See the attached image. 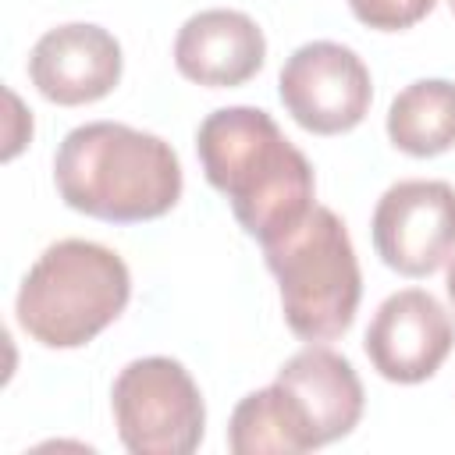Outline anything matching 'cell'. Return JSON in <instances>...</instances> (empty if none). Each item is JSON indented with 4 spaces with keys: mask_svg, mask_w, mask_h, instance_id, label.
I'll list each match as a JSON object with an SVG mask.
<instances>
[{
    "mask_svg": "<svg viewBox=\"0 0 455 455\" xmlns=\"http://www.w3.org/2000/svg\"><path fill=\"white\" fill-rule=\"evenodd\" d=\"M277 92L291 121L313 135L352 132L373 100L370 68L352 46L316 39L302 43L277 75Z\"/></svg>",
    "mask_w": 455,
    "mask_h": 455,
    "instance_id": "cell-7",
    "label": "cell"
},
{
    "mask_svg": "<svg viewBox=\"0 0 455 455\" xmlns=\"http://www.w3.org/2000/svg\"><path fill=\"white\" fill-rule=\"evenodd\" d=\"M60 199L96 220L139 224L181 199V164L171 142L121 121H89L64 135L53 156Z\"/></svg>",
    "mask_w": 455,
    "mask_h": 455,
    "instance_id": "cell-2",
    "label": "cell"
},
{
    "mask_svg": "<svg viewBox=\"0 0 455 455\" xmlns=\"http://www.w3.org/2000/svg\"><path fill=\"white\" fill-rule=\"evenodd\" d=\"M437 0H348L352 14L377 32H402L423 21Z\"/></svg>",
    "mask_w": 455,
    "mask_h": 455,
    "instance_id": "cell-13",
    "label": "cell"
},
{
    "mask_svg": "<svg viewBox=\"0 0 455 455\" xmlns=\"http://www.w3.org/2000/svg\"><path fill=\"white\" fill-rule=\"evenodd\" d=\"M448 4H451V14H455V0H448Z\"/></svg>",
    "mask_w": 455,
    "mask_h": 455,
    "instance_id": "cell-15",
    "label": "cell"
},
{
    "mask_svg": "<svg viewBox=\"0 0 455 455\" xmlns=\"http://www.w3.org/2000/svg\"><path fill=\"white\" fill-rule=\"evenodd\" d=\"M121 43L89 21H68L39 36L28 53V78L57 107L96 103L121 82Z\"/></svg>",
    "mask_w": 455,
    "mask_h": 455,
    "instance_id": "cell-10",
    "label": "cell"
},
{
    "mask_svg": "<svg viewBox=\"0 0 455 455\" xmlns=\"http://www.w3.org/2000/svg\"><path fill=\"white\" fill-rule=\"evenodd\" d=\"M267 267L281 288V309L302 341L341 338L359 309L363 274L345 220L313 206L291 231L263 245Z\"/></svg>",
    "mask_w": 455,
    "mask_h": 455,
    "instance_id": "cell-5",
    "label": "cell"
},
{
    "mask_svg": "<svg viewBox=\"0 0 455 455\" xmlns=\"http://www.w3.org/2000/svg\"><path fill=\"white\" fill-rule=\"evenodd\" d=\"M455 345V323L448 309L423 288H402L387 295L363 338L373 370L391 384H419L441 370Z\"/></svg>",
    "mask_w": 455,
    "mask_h": 455,
    "instance_id": "cell-9",
    "label": "cell"
},
{
    "mask_svg": "<svg viewBox=\"0 0 455 455\" xmlns=\"http://www.w3.org/2000/svg\"><path fill=\"white\" fill-rule=\"evenodd\" d=\"M444 288H448V299H451V306H455V256H451V263H448V274H444Z\"/></svg>",
    "mask_w": 455,
    "mask_h": 455,
    "instance_id": "cell-14",
    "label": "cell"
},
{
    "mask_svg": "<svg viewBox=\"0 0 455 455\" xmlns=\"http://www.w3.org/2000/svg\"><path fill=\"white\" fill-rule=\"evenodd\" d=\"M128 299L132 274L114 249L64 238L28 267L14 313L32 341L46 348H82L124 313Z\"/></svg>",
    "mask_w": 455,
    "mask_h": 455,
    "instance_id": "cell-4",
    "label": "cell"
},
{
    "mask_svg": "<svg viewBox=\"0 0 455 455\" xmlns=\"http://www.w3.org/2000/svg\"><path fill=\"white\" fill-rule=\"evenodd\" d=\"M377 256L402 277H427L455 252V188L437 178L395 181L373 210Z\"/></svg>",
    "mask_w": 455,
    "mask_h": 455,
    "instance_id": "cell-8",
    "label": "cell"
},
{
    "mask_svg": "<svg viewBox=\"0 0 455 455\" xmlns=\"http://www.w3.org/2000/svg\"><path fill=\"white\" fill-rule=\"evenodd\" d=\"M110 409L132 455H188L206 430V405L192 373L167 355L132 359L110 387Z\"/></svg>",
    "mask_w": 455,
    "mask_h": 455,
    "instance_id": "cell-6",
    "label": "cell"
},
{
    "mask_svg": "<svg viewBox=\"0 0 455 455\" xmlns=\"http://www.w3.org/2000/svg\"><path fill=\"white\" fill-rule=\"evenodd\" d=\"M363 384L345 355L327 345H306L274 377L245 395L228 423L235 455H302L348 437L363 419Z\"/></svg>",
    "mask_w": 455,
    "mask_h": 455,
    "instance_id": "cell-3",
    "label": "cell"
},
{
    "mask_svg": "<svg viewBox=\"0 0 455 455\" xmlns=\"http://www.w3.org/2000/svg\"><path fill=\"white\" fill-rule=\"evenodd\" d=\"M387 139L409 156H441L455 146V82L419 78L387 110Z\"/></svg>",
    "mask_w": 455,
    "mask_h": 455,
    "instance_id": "cell-12",
    "label": "cell"
},
{
    "mask_svg": "<svg viewBox=\"0 0 455 455\" xmlns=\"http://www.w3.org/2000/svg\"><path fill=\"white\" fill-rule=\"evenodd\" d=\"M206 181L231 203L235 220L259 245L291 231L316 203V178L299 146L259 107H220L196 132Z\"/></svg>",
    "mask_w": 455,
    "mask_h": 455,
    "instance_id": "cell-1",
    "label": "cell"
},
{
    "mask_svg": "<svg viewBox=\"0 0 455 455\" xmlns=\"http://www.w3.org/2000/svg\"><path fill=\"white\" fill-rule=\"evenodd\" d=\"M267 57L263 28L231 7H210L192 14L174 39V64L188 82L210 89H231L249 82Z\"/></svg>",
    "mask_w": 455,
    "mask_h": 455,
    "instance_id": "cell-11",
    "label": "cell"
}]
</instances>
